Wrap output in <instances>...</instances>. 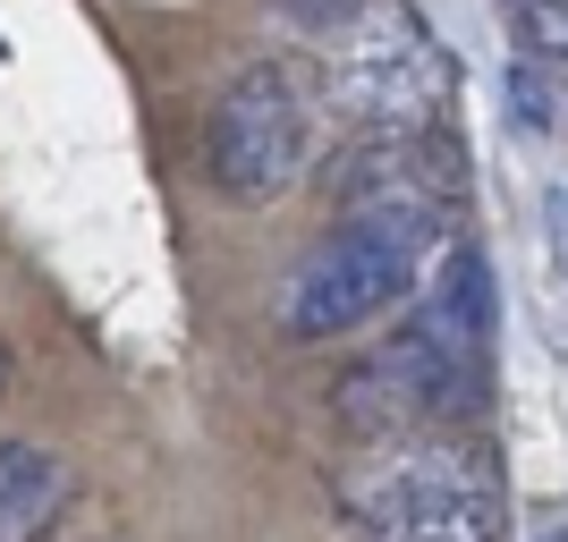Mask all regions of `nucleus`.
I'll return each mask as SVG.
<instances>
[{
	"label": "nucleus",
	"instance_id": "nucleus-7",
	"mask_svg": "<svg viewBox=\"0 0 568 542\" xmlns=\"http://www.w3.org/2000/svg\"><path fill=\"white\" fill-rule=\"evenodd\" d=\"M77 509V467L43 441H0V542H51Z\"/></svg>",
	"mask_w": 568,
	"mask_h": 542
},
{
	"label": "nucleus",
	"instance_id": "nucleus-11",
	"mask_svg": "<svg viewBox=\"0 0 568 542\" xmlns=\"http://www.w3.org/2000/svg\"><path fill=\"white\" fill-rule=\"evenodd\" d=\"M356 0H281V18H297V25H314V34H332L339 18H348Z\"/></svg>",
	"mask_w": 568,
	"mask_h": 542
},
{
	"label": "nucleus",
	"instance_id": "nucleus-12",
	"mask_svg": "<svg viewBox=\"0 0 568 542\" xmlns=\"http://www.w3.org/2000/svg\"><path fill=\"white\" fill-rule=\"evenodd\" d=\"M356 542H416V534H356Z\"/></svg>",
	"mask_w": 568,
	"mask_h": 542
},
{
	"label": "nucleus",
	"instance_id": "nucleus-3",
	"mask_svg": "<svg viewBox=\"0 0 568 542\" xmlns=\"http://www.w3.org/2000/svg\"><path fill=\"white\" fill-rule=\"evenodd\" d=\"M332 204L339 221L407 246L433 263L458 237V204H467V162L442 127H399V136H356L332 162Z\"/></svg>",
	"mask_w": 568,
	"mask_h": 542
},
{
	"label": "nucleus",
	"instance_id": "nucleus-5",
	"mask_svg": "<svg viewBox=\"0 0 568 542\" xmlns=\"http://www.w3.org/2000/svg\"><path fill=\"white\" fill-rule=\"evenodd\" d=\"M416 280H425V263L407 255V246H390V237L339 221V229L288 272L281 330H288V339H348V330L382 323L399 297H416Z\"/></svg>",
	"mask_w": 568,
	"mask_h": 542
},
{
	"label": "nucleus",
	"instance_id": "nucleus-6",
	"mask_svg": "<svg viewBox=\"0 0 568 542\" xmlns=\"http://www.w3.org/2000/svg\"><path fill=\"white\" fill-rule=\"evenodd\" d=\"M493 323H500L493 263H484V246L450 237V246L425 263V280H416V330H425L442 356H458V365H475V374H493Z\"/></svg>",
	"mask_w": 568,
	"mask_h": 542
},
{
	"label": "nucleus",
	"instance_id": "nucleus-13",
	"mask_svg": "<svg viewBox=\"0 0 568 542\" xmlns=\"http://www.w3.org/2000/svg\"><path fill=\"white\" fill-rule=\"evenodd\" d=\"M0 381H9V356H0Z\"/></svg>",
	"mask_w": 568,
	"mask_h": 542
},
{
	"label": "nucleus",
	"instance_id": "nucleus-14",
	"mask_svg": "<svg viewBox=\"0 0 568 542\" xmlns=\"http://www.w3.org/2000/svg\"><path fill=\"white\" fill-rule=\"evenodd\" d=\"M544 542H568V534H544Z\"/></svg>",
	"mask_w": 568,
	"mask_h": 542
},
{
	"label": "nucleus",
	"instance_id": "nucleus-9",
	"mask_svg": "<svg viewBox=\"0 0 568 542\" xmlns=\"http://www.w3.org/2000/svg\"><path fill=\"white\" fill-rule=\"evenodd\" d=\"M509 18H518V51L526 60H544V69L568 76V0H518Z\"/></svg>",
	"mask_w": 568,
	"mask_h": 542
},
{
	"label": "nucleus",
	"instance_id": "nucleus-15",
	"mask_svg": "<svg viewBox=\"0 0 568 542\" xmlns=\"http://www.w3.org/2000/svg\"><path fill=\"white\" fill-rule=\"evenodd\" d=\"M509 9H518V0H509Z\"/></svg>",
	"mask_w": 568,
	"mask_h": 542
},
{
	"label": "nucleus",
	"instance_id": "nucleus-4",
	"mask_svg": "<svg viewBox=\"0 0 568 542\" xmlns=\"http://www.w3.org/2000/svg\"><path fill=\"white\" fill-rule=\"evenodd\" d=\"M314 127L323 102L288 60H246L213 111V178L237 204H272L314 170Z\"/></svg>",
	"mask_w": 568,
	"mask_h": 542
},
{
	"label": "nucleus",
	"instance_id": "nucleus-10",
	"mask_svg": "<svg viewBox=\"0 0 568 542\" xmlns=\"http://www.w3.org/2000/svg\"><path fill=\"white\" fill-rule=\"evenodd\" d=\"M544 246H551V272H560V288H568V187L544 195Z\"/></svg>",
	"mask_w": 568,
	"mask_h": 542
},
{
	"label": "nucleus",
	"instance_id": "nucleus-8",
	"mask_svg": "<svg viewBox=\"0 0 568 542\" xmlns=\"http://www.w3.org/2000/svg\"><path fill=\"white\" fill-rule=\"evenodd\" d=\"M509 102H518L526 127H560V119H568V76L518 51V69H509Z\"/></svg>",
	"mask_w": 568,
	"mask_h": 542
},
{
	"label": "nucleus",
	"instance_id": "nucleus-2",
	"mask_svg": "<svg viewBox=\"0 0 568 542\" xmlns=\"http://www.w3.org/2000/svg\"><path fill=\"white\" fill-rule=\"evenodd\" d=\"M323 102L348 119L356 136H399V127H442L450 102V51L407 0H356L332 25L323 60Z\"/></svg>",
	"mask_w": 568,
	"mask_h": 542
},
{
	"label": "nucleus",
	"instance_id": "nucleus-1",
	"mask_svg": "<svg viewBox=\"0 0 568 542\" xmlns=\"http://www.w3.org/2000/svg\"><path fill=\"white\" fill-rule=\"evenodd\" d=\"M339 509L356 518V534L500 542V467L475 432H390L348 458Z\"/></svg>",
	"mask_w": 568,
	"mask_h": 542
}]
</instances>
